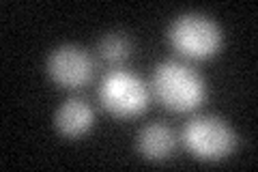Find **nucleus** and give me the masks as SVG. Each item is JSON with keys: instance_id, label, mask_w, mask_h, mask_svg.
<instances>
[{"instance_id": "obj_1", "label": "nucleus", "mask_w": 258, "mask_h": 172, "mask_svg": "<svg viewBox=\"0 0 258 172\" xmlns=\"http://www.w3.org/2000/svg\"><path fill=\"white\" fill-rule=\"evenodd\" d=\"M153 93L170 112L196 110L205 99V82L189 65L181 61H164L153 71Z\"/></svg>"}, {"instance_id": "obj_2", "label": "nucleus", "mask_w": 258, "mask_h": 172, "mask_svg": "<svg viewBox=\"0 0 258 172\" xmlns=\"http://www.w3.org/2000/svg\"><path fill=\"white\" fill-rule=\"evenodd\" d=\"M181 138L191 155L207 161L224 159L237 146V136L230 125L213 114H198L189 119L185 123Z\"/></svg>"}, {"instance_id": "obj_3", "label": "nucleus", "mask_w": 258, "mask_h": 172, "mask_svg": "<svg viewBox=\"0 0 258 172\" xmlns=\"http://www.w3.org/2000/svg\"><path fill=\"white\" fill-rule=\"evenodd\" d=\"M172 47L189 59H209L217 54L222 45L220 26L203 13H183L168 30Z\"/></svg>"}, {"instance_id": "obj_4", "label": "nucleus", "mask_w": 258, "mask_h": 172, "mask_svg": "<svg viewBox=\"0 0 258 172\" xmlns=\"http://www.w3.org/2000/svg\"><path fill=\"white\" fill-rule=\"evenodd\" d=\"M99 101L118 119L138 117L149 105V88L136 73L112 69L99 84Z\"/></svg>"}, {"instance_id": "obj_5", "label": "nucleus", "mask_w": 258, "mask_h": 172, "mask_svg": "<svg viewBox=\"0 0 258 172\" xmlns=\"http://www.w3.org/2000/svg\"><path fill=\"white\" fill-rule=\"evenodd\" d=\"M50 78L64 88H80L93 78V59L78 45H60L50 52L45 63Z\"/></svg>"}, {"instance_id": "obj_6", "label": "nucleus", "mask_w": 258, "mask_h": 172, "mask_svg": "<svg viewBox=\"0 0 258 172\" xmlns=\"http://www.w3.org/2000/svg\"><path fill=\"white\" fill-rule=\"evenodd\" d=\"M138 151L142 157L151 161H164L172 155L176 146L174 132L166 123H149L144 125L138 134Z\"/></svg>"}, {"instance_id": "obj_7", "label": "nucleus", "mask_w": 258, "mask_h": 172, "mask_svg": "<svg viewBox=\"0 0 258 172\" xmlns=\"http://www.w3.org/2000/svg\"><path fill=\"white\" fill-rule=\"evenodd\" d=\"M93 119L91 103L82 97H69L56 112V129L67 138H78L91 129Z\"/></svg>"}, {"instance_id": "obj_8", "label": "nucleus", "mask_w": 258, "mask_h": 172, "mask_svg": "<svg viewBox=\"0 0 258 172\" xmlns=\"http://www.w3.org/2000/svg\"><path fill=\"white\" fill-rule=\"evenodd\" d=\"M132 54V39L125 32H110L99 41V56L108 63H120Z\"/></svg>"}]
</instances>
